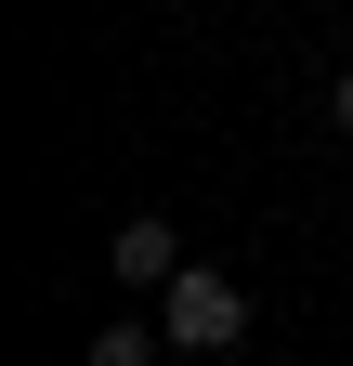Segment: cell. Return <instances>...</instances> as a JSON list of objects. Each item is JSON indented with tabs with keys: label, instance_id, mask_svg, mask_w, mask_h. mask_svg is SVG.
Returning <instances> with one entry per match:
<instances>
[{
	"label": "cell",
	"instance_id": "2",
	"mask_svg": "<svg viewBox=\"0 0 353 366\" xmlns=\"http://www.w3.org/2000/svg\"><path fill=\"white\" fill-rule=\"evenodd\" d=\"M105 274H118V288H170V274H184V236H170L157 209H131L118 249H105Z\"/></svg>",
	"mask_w": 353,
	"mask_h": 366
},
{
	"label": "cell",
	"instance_id": "3",
	"mask_svg": "<svg viewBox=\"0 0 353 366\" xmlns=\"http://www.w3.org/2000/svg\"><path fill=\"white\" fill-rule=\"evenodd\" d=\"M170 340H157V314H118V327H92V366H157Z\"/></svg>",
	"mask_w": 353,
	"mask_h": 366
},
{
	"label": "cell",
	"instance_id": "4",
	"mask_svg": "<svg viewBox=\"0 0 353 366\" xmlns=\"http://www.w3.org/2000/svg\"><path fill=\"white\" fill-rule=\"evenodd\" d=\"M327 118H340V131H353V66H340V79H327Z\"/></svg>",
	"mask_w": 353,
	"mask_h": 366
},
{
	"label": "cell",
	"instance_id": "1",
	"mask_svg": "<svg viewBox=\"0 0 353 366\" xmlns=\"http://www.w3.org/2000/svg\"><path fill=\"white\" fill-rule=\"evenodd\" d=\"M157 340H170V353H236V340H249V288H236L223 262H184V274L157 288Z\"/></svg>",
	"mask_w": 353,
	"mask_h": 366
}]
</instances>
